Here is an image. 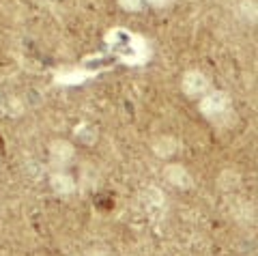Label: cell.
I'll return each mask as SVG.
<instances>
[{
    "mask_svg": "<svg viewBox=\"0 0 258 256\" xmlns=\"http://www.w3.org/2000/svg\"><path fill=\"white\" fill-rule=\"evenodd\" d=\"M106 45L123 65L138 67L151 60V47L147 39L125 28H112L110 33H106Z\"/></svg>",
    "mask_w": 258,
    "mask_h": 256,
    "instance_id": "1",
    "label": "cell"
},
{
    "mask_svg": "<svg viewBox=\"0 0 258 256\" xmlns=\"http://www.w3.org/2000/svg\"><path fill=\"white\" fill-rule=\"evenodd\" d=\"M198 108L205 118H209V121H213L217 125H226L230 121V116L235 114L230 95L226 91H207L203 97H200Z\"/></svg>",
    "mask_w": 258,
    "mask_h": 256,
    "instance_id": "2",
    "label": "cell"
},
{
    "mask_svg": "<svg viewBox=\"0 0 258 256\" xmlns=\"http://www.w3.org/2000/svg\"><path fill=\"white\" fill-rule=\"evenodd\" d=\"M209 89H211V82H209V78L198 69L185 71L181 78V91L187 95L189 99H200Z\"/></svg>",
    "mask_w": 258,
    "mask_h": 256,
    "instance_id": "3",
    "label": "cell"
},
{
    "mask_svg": "<svg viewBox=\"0 0 258 256\" xmlns=\"http://www.w3.org/2000/svg\"><path fill=\"white\" fill-rule=\"evenodd\" d=\"M76 155V147L69 140H54L50 145V164L54 168L67 166Z\"/></svg>",
    "mask_w": 258,
    "mask_h": 256,
    "instance_id": "4",
    "label": "cell"
},
{
    "mask_svg": "<svg viewBox=\"0 0 258 256\" xmlns=\"http://www.w3.org/2000/svg\"><path fill=\"white\" fill-rule=\"evenodd\" d=\"M164 179L170 183L172 187H179V189H189V187H194V179H191L189 170H187L185 166H181V164H170V166H166V168H164Z\"/></svg>",
    "mask_w": 258,
    "mask_h": 256,
    "instance_id": "5",
    "label": "cell"
},
{
    "mask_svg": "<svg viewBox=\"0 0 258 256\" xmlns=\"http://www.w3.org/2000/svg\"><path fill=\"white\" fill-rule=\"evenodd\" d=\"M50 185L54 189V194H58V196H69V194H74L76 191V179L71 177V174L67 172H62V170H54L50 174Z\"/></svg>",
    "mask_w": 258,
    "mask_h": 256,
    "instance_id": "6",
    "label": "cell"
},
{
    "mask_svg": "<svg viewBox=\"0 0 258 256\" xmlns=\"http://www.w3.org/2000/svg\"><path fill=\"white\" fill-rule=\"evenodd\" d=\"M95 71H86V69H64L58 71L54 76V82L56 84H62V86H76V84H82L86 82L88 78H93Z\"/></svg>",
    "mask_w": 258,
    "mask_h": 256,
    "instance_id": "7",
    "label": "cell"
},
{
    "mask_svg": "<svg viewBox=\"0 0 258 256\" xmlns=\"http://www.w3.org/2000/svg\"><path fill=\"white\" fill-rule=\"evenodd\" d=\"M151 149H153V153H155L157 157L166 159V157H170V155H174L176 151H179V140H176L174 136H159V138L151 145Z\"/></svg>",
    "mask_w": 258,
    "mask_h": 256,
    "instance_id": "8",
    "label": "cell"
},
{
    "mask_svg": "<svg viewBox=\"0 0 258 256\" xmlns=\"http://www.w3.org/2000/svg\"><path fill=\"white\" fill-rule=\"evenodd\" d=\"M164 201L166 198L157 187H149L147 191H144V209H147L151 215H159L161 211H164V207H166Z\"/></svg>",
    "mask_w": 258,
    "mask_h": 256,
    "instance_id": "9",
    "label": "cell"
},
{
    "mask_svg": "<svg viewBox=\"0 0 258 256\" xmlns=\"http://www.w3.org/2000/svg\"><path fill=\"white\" fill-rule=\"evenodd\" d=\"M237 11L245 22H252V24L256 22V3L254 0H241Z\"/></svg>",
    "mask_w": 258,
    "mask_h": 256,
    "instance_id": "10",
    "label": "cell"
},
{
    "mask_svg": "<svg viewBox=\"0 0 258 256\" xmlns=\"http://www.w3.org/2000/svg\"><path fill=\"white\" fill-rule=\"evenodd\" d=\"M118 5L123 7L125 11L138 13V11H142V5H144V0H118Z\"/></svg>",
    "mask_w": 258,
    "mask_h": 256,
    "instance_id": "11",
    "label": "cell"
},
{
    "mask_svg": "<svg viewBox=\"0 0 258 256\" xmlns=\"http://www.w3.org/2000/svg\"><path fill=\"white\" fill-rule=\"evenodd\" d=\"M147 3L151 5V7H155V9H168L174 0H147Z\"/></svg>",
    "mask_w": 258,
    "mask_h": 256,
    "instance_id": "12",
    "label": "cell"
},
{
    "mask_svg": "<svg viewBox=\"0 0 258 256\" xmlns=\"http://www.w3.org/2000/svg\"><path fill=\"white\" fill-rule=\"evenodd\" d=\"M86 256H110L106 250H88V254Z\"/></svg>",
    "mask_w": 258,
    "mask_h": 256,
    "instance_id": "13",
    "label": "cell"
}]
</instances>
